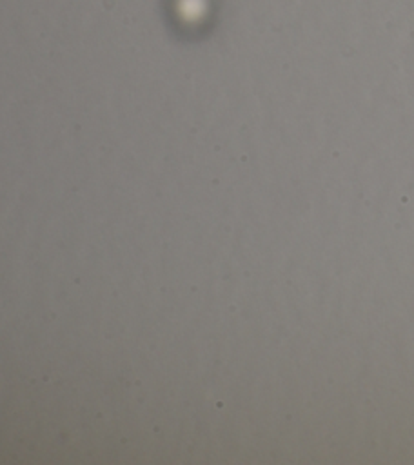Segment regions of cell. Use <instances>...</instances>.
I'll return each instance as SVG.
<instances>
[]
</instances>
